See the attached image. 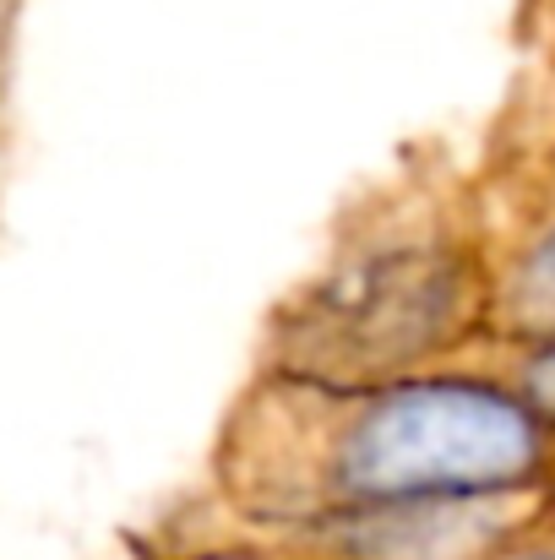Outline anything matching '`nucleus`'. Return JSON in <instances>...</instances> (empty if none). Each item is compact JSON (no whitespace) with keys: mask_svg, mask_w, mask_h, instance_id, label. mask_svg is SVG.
Instances as JSON below:
<instances>
[{"mask_svg":"<svg viewBox=\"0 0 555 560\" xmlns=\"http://www.w3.org/2000/svg\"><path fill=\"white\" fill-rule=\"evenodd\" d=\"M523 38L551 60L555 71V0H523Z\"/></svg>","mask_w":555,"mask_h":560,"instance_id":"nucleus-5","label":"nucleus"},{"mask_svg":"<svg viewBox=\"0 0 555 560\" xmlns=\"http://www.w3.org/2000/svg\"><path fill=\"white\" fill-rule=\"evenodd\" d=\"M551 148H555V142H551Z\"/></svg>","mask_w":555,"mask_h":560,"instance_id":"nucleus-8","label":"nucleus"},{"mask_svg":"<svg viewBox=\"0 0 555 560\" xmlns=\"http://www.w3.org/2000/svg\"><path fill=\"white\" fill-rule=\"evenodd\" d=\"M490 229V349H555V148H512L479 175Z\"/></svg>","mask_w":555,"mask_h":560,"instance_id":"nucleus-3","label":"nucleus"},{"mask_svg":"<svg viewBox=\"0 0 555 560\" xmlns=\"http://www.w3.org/2000/svg\"><path fill=\"white\" fill-rule=\"evenodd\" d=\"M190 560H300V556H278V550H207Z\"/></svg>","mask_w":555,"mask_h":560,"instance_id":"nucleus-7","label":"nucleus"},{"mask_svg":"<svg viewBox=\"0 0 555 560\" xmlns=\"http://www.w3.org/2000/svg\"><path fill=\"white\" fill-rule=\"evenodd\" d=\"M212 479L240 517L300 539L403 506L555 495V424L485 360L344 392L245 375Z\"/></svg>","mask_w":555,"mask_h":560,"instance_id":"nucleus-1","label":"nucleus"},{"mask_svg":"<svg viewBox=\"0 0 555 560\" xmlns=\"http://www.w3.org/2000/svg\"><path fill=\"white\" fill-rule=\"evenodd\" d=\"M496 560H555V506L518 539V545H507Z\"/></svg>","mask_w":555,"mask_h":560,"instance_id":"nucleus-6","label":"nucleus"},{"mask_svg":"<svg viewBox=\"0 0 555 560\" xmlns=\"http://www.w3.org/2000/svg\"><path fill=\"white\" fill-rule=\"evenodd\" d=\"M485 365L507 375L523 392V402L545 424H555V349H490Z\"/></svg>","mask_w":555,"mask_h":560,"instance_id":"nucleus-4","label":"nucleus"},{"mask_svg":"<svg viewBox=\"0 0 555 560\" xmlns=\"http://www.w3.org/2000/svg\"><path fill=\"white\" fill-rule=\"evenodd\" d=\"M490 354V229L479 175L419 153L370 180L256 327L251 375L392 386Z\"/></svg>","mask_w":555,"mask_h":560,"instance_id":"nucleus-2","label":"nucleus"}]
</instances>
